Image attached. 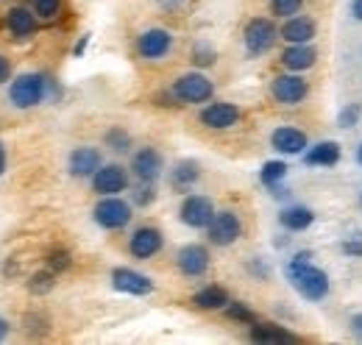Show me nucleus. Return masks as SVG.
<instances>
[{
  "mask_svg": "<svg viewBox=\"0 0 362 345\" xmlns=\"http://www.w3.org/2000/svg\"><path fill=\"white\" fill-rule=\"evenodd\" d=\"M284 273H287V281L293 284V290L304 301H323L329 296V290H332L329 273L320 270L317 264H313V251H298L296 257L287 262Z\"/></svg>",
  "mask_w": 362,
  "mask_h": 345,
  "instance_id": "obj_1",
  "label": "nucleus"
},
{
  "mask_svg": "<svg viewBox=\"0 0 362 345\" xmlns=\"http://www.w3.org/2000/svg\"><path fill=\"white\" fill-rule=\"evenodd\" d=\"M50 95V76L45 73H20L8 86V100L14 109H34Z\"/></svg>",
  "mask_w": 362,
  "mask_h": 345,
  "instance_id": "obj_2",
  "label": "nucleus"
},
{
  "mask_svg": "<svg viewBox=\"0 0 362 345\" xmlns=\"http://www.w3.org/2000/svg\"><path fill=\"white\" fill-rule=\"evenodd\" d=\"M170 95L176 98L179 106H204L215 98V81L201 70H189V73H181L170 84Z\"/></svg>",
  "mask_w": 362,
  "mask_h": 345,
  "instance_id": "obj_3",
  "label": "nucleus"
},
{
  "mask_svg": "<svg viewBox=\"0 0 362 345\" xmlns=\"http://www.w3.org/2000/svg\"><path fill=\"white\" fill-rule=\"evenodd\" d=\"M134 217V204L123 201L120 195H100V201L92 209V220L103 231H120L132 223Z\"/></svg>",
  "mask_w": 362,
  "mask_h": 345,
  "instance_id": "obj_4",
  "label": "nucleus"
},
{
  "mask_svg": "<svg viewBox=\"0 0 362 345\" xmlns=\"http://www.w3.org/2000/svg\"><path fill=\"white\" fill-rule=\"evenodd\" d=\"M279 42V28L271 17H251L243 28V45H245V53L251 59H259L265 53H271L273 45Z\"/></svg>",
  "mask_w": 362,
  "mask_h": 345,
  "instance_id": "obj_5",
  "label": "nucleus"
},
{
  "mask_svg": "<svg viewBox=\"0 0 362 345\" xmlns=\"http://www.w3.org/2000/svg\"><path fill=\"white\" fill-rule=\"evenodd\" d=\"M271 98L279 106H287V109L301 106V103L310 98V81L304 78V73H290V70H284V73L273 76Z\"/></svg>",
  "mask_w": 362,
  "mask_h": 345,
  "instance_id": "obj_6",
  "label": "nucleus"
},
{
  "mask_svg": "<svg viewBox=\"0 0 362 345\" xmlns=\"http://www.w3.org/2000/svg\"><path fill=\"white\" fill-rule=\"evenodd\" d=\"M90 181L92 192H98V195H120V192L132 189V170L123 168L120 162H103Z\"/></svg>",
  "mask_w": 362,
  "mask_h": 345,
  "instance_id": "obj_7",
  "label": "nucleus"
},
{
  "mask_svg": "<svg viewBox=\"0 0 362 345\" xmlns=\"http://www.w3.org/2000/svg\"><path fill=\"white\" fill-rule=\"evenodd\" d=\"M206 237H209V245L228 248L243 237V220L234 209H218L212 223L206 226Z\"/></svg>",
  "mask_w": 362,
  "mask_h": 345,
  "instance_id": "obj_8",
  "label": "nucleus"
},
{
  "mask_svg": "<svg viewBox=\"0 0 362 345\" xmlns=\"http://www.w3.org/2000/svg\"><path fill=\"white\" fill-rule=\"evenodd\" d=\"M240 120H243V109L228 100H209L198 112V123L209 131H228L240 126Z\"/></svg>",
  "mask_w": 362,
  "mask_h": 345,
  "instance_id": "obj_9",
  "label": "nucleus"
},
{
  "mask_svg": "<svg viewBox=\"0 0 362 345\" xmlns=\"http://www.w3.org/2000/svg\"><path fill=\"white\" fill-rule=\"evenodd\" d=\"M215 204H212V198H206V195H184V201H181L179 206V220L187 226V228H195V231H206V226L212 223V217H215Z\"/></svg>",
  "mask_w": 362,
  "mask_h": 345,
  "instance_id": "obj_10",
  "label": "nucleus"
},
{
  "mask_svg": "<svg viewBox=\"0 0 362 345\" xmlns=\"http://www.w3.org/2000/svg\"><path fill=\"white\" fill-rule=\"evenodd\" d=\"M134 50L145 62H159L173 50V34L168 28H148L136 37Z\"/></svg>",
  "mask_w": 362,
  "mask_h": 345,
  "instance_id": "obj_11",
  "label": "nucleus"
},
{
  "mask_svg": "<svg viewBox=\"0 0 362 345\" xmlns=\"http://www.w3.org/2000/svg\"><path fill=\"white\" fill-rule=\"evenodd\" d=\"M129 170L134 175L136 181H148V184H156L165 172V159L162 153L153 148V145H142L139 151L132 153V165Z\"/></svg>",
  "mask_w": 362,
  "mask_h": 345,
  "instance_id": "obj_12",
  "label": "nucleus"
},
{
  "mask_svg": "<svg viewBox=\"0 0 362 345\" xmlns=\"http://www.w3.org/2000/svg\"><path fill=\"white\" fill-rule=\"evenodd\" d=\"M162 248H165V234L156 226H139L129 237V254H132V259H139V262L153 259Z\"/></svg>",
  "mask_w": 362,
  "mask_h": 345,
  "instance_id": "obj_13",
  "label": "nucleus"
},
{
  "mask_svg": "<svg viewBox=\"0 0 362 345\" xmlns=\"http://www.w3.org/2000/svg\"><path fill=\"white\" fill-rule=\"evenodd\" d=\"M209 248L201 245V242H189V245H181L179 254H176V267H179L181 276L187 279H201L206 270H209Z\"/></svg>",
  "mask_w": 362,
  "mask_h": 345,
  "instance_id": "obj_14",
  "label": "nucleus"
},
{
  "mask_svg": "<svg viewBox=\"0 0 362 345\" xmlns=\"http://www.w3.org/2000/svg\"><path fill=\"white\" fill-rule=\"evenodd\" d=\"M112 287L117 293L142 298V296H151L153 293V279L145 276V273H139V270H132V267H115L112 270Z\"/></svg>",
  "mask_w": 362,
  "mask_h": 345,
  "instance_id": "obj_15",
  "label": "nucleus"
},
{
  "mask_svg": "<svg viewBox=\"0 0 362 345\" xmlns=\"http://www.w3.org/2000/svg\"><path fill=\"white\" fill-rule=\"evenodd\" d=\"M271 148L281 156H304L310 148V136L296 126H279L271 134Z\"/></svg>",
  "mask_w": 362,
  "mask_h": 345,
  "instance_id": "obj_16",
  "label": "nucleus"
},
{
  "mask_svg": "<svg viewBox=\"0 0 362 345\" xmlns=\"http://www.w3.org/2000/svg\"><path fill=\"white\" fill-rule=\"evenodd\" d=\"M317 37V25L307 14H293L279 25V40L287 45H307Z\"/></svg>",
  "mask_w": 362,
  "mask_h": 345,
  "instance_id": "obj_17",
  "label": "nucleus"
},
{
  "mask_svg": "<svg viewBox=\"0 0 362 345\" xmlns=\"http://www.w3.org/2000/svg\"><path fill=\"white\" fill-rule=\"evenodd\" d=\"M100 165H103V153L92 145H78L67 156V170L73 178H92Z\"/></svg>",
  "mask_w": 362,
  "mask_h": 345,
  "instance_id": "obj_18",
  "label": "nucleus"
},
{
  "mask_svg": "<svg viewBox=\"0 0 362 345\" xmlns=\"http://www.w3.org/2000/svg\"><path fill=\"white\" fill-rule=\"evenodd\" d=\"M6 28L17 42H25L37 34V11H31L28 6H11L6 11Z\"/></svg>",
  "mask_w": 362,
  "mask_h": 345,
  "instance_id": "obj_19",
  "label": "nucleus"
},
{
  "mask_svg": "<svg viewBox=\"0 0 362 345\" xmlns=\"http://www.w3.org/2000/svg\"><path fill=\"white\" fill-rule=\"evenodd\" d=\"M315 62H317V50L313 47V42L287 45L281 50V56H279V64L284 70H290V73H307V70L315 67Z\"/></svg>",
  "mask_w": 362,
  "mask_h": 345,
  "instance_id": "obj_20",
  "label": "nucleus"
},
{
  "mask_svg": "<svg viewBox=\"0 0 362 345\" xmlns=\"http://www.w3.org/2000/svg\"><path fill=\"white\" fill-rule=\"evenodd\" d=\"M248 340H251V343H262V345L298 343V337H296L290 329H284V326H279V323H259V320H254V323L248 326Z\"/></svg>",
  "mask_w": 362,
  "mask_h": 345,
  "instance_id": "obj_21",
  "label": "nucleus"
},
{
  "mask_svg": "<svg viewBox=\"0 0 362 345\" xmlns=\"http://www.w3.org/2000/svg\"><path fill=\"white\" fill-rule=\"evenodd\" d=\"M340 159H343V148L334 139L315 142V145H310L304 151V165L307 168H334Z\"/></svg>",
  "mask_w": 362,
  "mask_h": 345,
  "instance_id": "obj_22",
  "label": "nucleus"
},
{
  "mask_svg": "<svg viewBox=\"0 0 362 345\" xmlns=\"http://www.w3.org/2000/svg\"><path fill=\"white\" fill-rule=\"evenodd\" d=\"M198 181H201V165L195 159H179L168 170V184L173 192H189Z\"/></svg>",
  "mask_w": 362,
  "mask_h": 345,
  "instance_id": "obj_23",
  "label": "nucleus"
},
{
  "mask_svg": "<svg viewBox=\"0 0 362 345\" xmlns=\"http://www.w3.org/2000/svg\"><path fill=\"white\" fill-rule=\"evenodd\" d=\"M313 223H315V212L304 204H290V206H281V212H279V226L290 234L307 231Z\"/></svg>",
  "mask_w": 362,
  "mask_h": 345,
  "instance_id": "obj_24",
  "label": "nucleus"
},
{
  "mask_svg": "<svg viewBox=\"0 0 362 345\" xmlns=\"http://www.w3.org/2000/svg\"><path fill=\"white\" fill-rule=\"evenodd\" d=\"M228 301H231L228 293L218 284H206L192 296V306L201 312H221V309H226Z\"/></svg>",
  "mask_w": 362,
  "mask_h": 345,
  "instance_id": "obj_25",
  "label": "nucleus"
},
{
  "mask_svg": "<svg viewBox=\"0 0 362 345\" xmlns=\"http://www.w3.org/2000/svg\"><path fill=\"white\" fill-rule=\"evenodd\" d=\"M103 148L117 153V156H126V153H132V134L126 129H120V126H112L103 134Z\"/></svg>",
  "mask_w": 362,
  "mask_h": 345,
  "instance_id": "obj_26",
  "label": "nucleus"
},
{
  "mask_svg": "<svg viewBox=\"0 0 362 345\" xmlns=\"http://www.w3.org/2000/svg\"><path fill=\"white\" fill-rule=\"evenodd\" d=\"M56 276L59 273H53L50 267L45 270H37V273H31V279L25 281V290L31 293V296H47V293H53V287H56Z\"/></svg>",
  "mask_w": 362,
  "mask_h": 345,
  "instance_id": "obj_27",
  "label": "nucleus"
},
{
  "mask_svg": "<svg viewBox=\"0 0 362 345\" xmlns=\"http://www.w3.org/2000/svg\"><path fill=\"white\" fill-rule=\"evenodd\" d=\"M215 62H218V50L209 42L198 40V42L189 47V64H192L195 70H206V67H212Z\"/></svg>",
  "mask_w": 362,
  "mask_h": 345,
  "instance_id": "obj_28",
  "label": "nucleus"
},
{
  "mask_svg": "<svg viewBox=\"0 0 362 345\" xmlns=\"http://www.w3.org/2000/svg\"><path fill=\"white\" fill-rule=\"evenodd\" d=\"M284 178H287V165H284L281 159H271V162H265V165H262V170H259V181H262V187L281 184Z\"/></svg>",
  "mask_w": 362,
  "mask_h": 345,
  "instance_id": "obj_29",
  "label": "nucleus"
},
{
  "mask_svg": "<svg viewBox=\"0 0 362 345\" xmlns=\"http://www.w3.org/2000/svg\"><path fill=\"white\" fill-rule=\"evenodd\" d=\"M156 201V184L148 181H136V187H132V204L139 209H148Z\"/></svg>",
  "mask_w": 362,
  "mask_h": 345,
  "instance_id": "obj_30",
  "label": "nucleus"
},
{
  "mask_svg": "<svg viewBox=\"0 0 362 345\" xmlns=\"http://www.w3.org/2000/svg\"><path fill=\"white\" fill-rule=\"evenodd\" d=\"M223 312H226L231 320L243 323V326H251V323L257 320V312H254V309H251L248 303H243V301H228Z\"/></svg>",
  "mask_w": 362,
  "mask_h": 345,
  "instance_id": "obj_31",
  "label": "nucleus"
},
{
  "mask_svg": "<svg viewBox=\"0 0 362 345\" xmlns=\"http://www.w3.org/2000/svg\"><path fill=\"white\" fill-rule=\"evenodd\" d=\"M268 6H271L273 17L287 20V17H293V14H301L304 0H268Z\"/></svg>",
  "mask_w": 362,
  "mask_h": 345,
  "instance_id": "obj_32",
  "label": "nucleus"
},
{
  "mask_svg": "<svg viewBox=\"0 0 362 345\" xmlns=\"http://www.w3.org/2000/svg\"><path fill=\"white\" fill-rule=\"evenodd\" d=\"M45 267H50L53 273H64V270H70V267H73L70 251H67V248H53V251H47Z\"/></svg>",
  "mask_w": 362,
  "mask_h": 345,
  "instance_id": "obj_33",
  "label": "nucleus"
},
{
  "mask_svg": "<svg viewBox=\"0 0 362 345\" xmlns=\"http://www.w3.org/2000/svg\"><path fill=\"white\" fill-rule=\"evenodd\" d=\"M360 117H362L360 106H357V103H349V106L340 109V115H337V126H340V129H354V126L360 123Z\"/></svg>",
  "mask_w": 362,
  "mask_h": 345,
  "instance_id": "obj_34",
  "label": "nucleus"
},
{
  "mask_svg": "<svg viewBox=\"0 0 362 345\" xmlns=\"http://www.w3.org/2000/svg\"><path fill=\"white\" fill-rule=\"evenodd\" d=\"M34 11L40 20H56L62 11V0H34Z\"/></svg>",
  "mask_w": 362,
  "mask_h": 345,
  "instance_id": "obj_35",
  "label": "nucleus"
},
{
  "mask_svg": "<svg viewBox=\"0 0 362 345\" xmlns=\"http://www.w3.org/2000/svg\"><path fill=\"white\" fill-rule=\"evenodd\" d=\"M340 251L349 259H362V234H351L340 242Z\"/></svg>",
  "mask_w": 362,
  "mask_h": 345,
  "instance_id": "obj_36",
  "label": "nucleus"
},
{
  "mask_svg": "<svg viewBox=\"0 0 362 345\" xmlns=\"http://www.w3.org/2000/svg\"><path fill=\"white\" fill-rule=\"evenodd\" d=\"M248 273L254 276V279H259V281H268L271 279V267H268V262L262 257H254V259H248Z\"/></svg>",
  "mask_w": 362,
  "mask_h": 345,
  "instance_id": "obj_37",
  "label": "nucleus"
},
{
  "mask_svg": "<svg viewBox=\"0 0 362 345\" xmlns=\"http://www.w3.org/2000/svg\"><path fill=\"white\" fill-rule=\"evenodd\" d=\"M25 332H28V334H45V332H47V317H45V315H37V312L25 315Z\"/></svg>",
  "mask_w": 362,
  "mask_h": 345,
  "instance_id": "obj_38",
  "label": "nucleus"
},
{
  "mask_svg": "<svg viewBox=\"0 0 362 345\" xmlns=\"http://www.w3.org/2000/svg\"><path fill=\"white\" fill-rule=\"evenodd\" d=\"M349 332H351L357 340H362V312H354V315L349 317Z\"/></svg>",
  "mask_w": 362,
  "mask_h": 345,
  "instance_id": "obj_39",
  "label": "nucleus"
},
{
  "mask_svg": "<svg viewBox=\"0 0 362 345\" xmlns=\"http://www.w3.org/2000/svg\"><path fill=\"white\" fill-rule=\"evenodd\" d=\"M8 78H11V62L0 53V84H6Z\"/></svg>",
  "mask_w": 362,
  "mask_h": 345,
  "instance_id": "obj_40",
  "label": "nucleus"
},
{
  "mask_svg": "<svg viewBox=\"0 0 362 345\" xmlns=\"http://www.w3.org/2000/svg\"><path fill=\"white\" fill-rule=\"evenodd\" d=\"M268 189H271L273 198H279V201H287V198H290V189L284 187V181H281V184H273V187H268Z\"/></svg>",
  "mask_w": 362,
  "mask_h": 345,
  "instance_id": "obj_41",
  "label": "nucleus"
},
{
  "mask_svg": "<svg viewBox=\"0 0 362 345\" xmlns=\"http://www.w3.org/2000/svg\"><path fill=\"white\" fill-rule=\"evenodd\" d=\"M349 14H351V20L362 23V0H351V6H349Z\"/></svg>",
  "mask_w": 362,
  "mask_h": 345,
  "instance_id": "obj_42",
  "label": "nucleus"
},
{
  "mask_svg": "<svg viewBox=\"0 0 362 345\" xmlns=\"http://www.w3.org/2000/svg\"><path fill=\"white\" fill-rule=\"evenodd\" d=\"M87 45H90V34H84L78 42L73 45V56H84V50H87Z\"/></svg>",
  "mask_w": 362,
  "mask_h": 345,
  "instance_id": "obj_43",
  "label": "nucleus"
},
{
  "mask_svg": "<svg viewBox=\"0 0 362 345\" xmlns=\"http://www.w3.org/2000/svg\"><path fill=\"white\" fill-rule=\"evenodd\" d=\"M156 3H159L165 11H179L181 6H184V0H156Z\"/></svg>",
  "mask_w": 362,
  "mask_h": 345,
  "instance_id": "obj_44",
  "label": "nucleus"
},
{
  "mask_svg": "<svg viewBox=\"0 0 362 345\" xmlns=\"http://www.w3.org/2000/svg\"><path fill=\"white\" fill-rule=\"evenodd\" d=\"M273 245H276V248H287V245H290V231H284V234H279V237L273 240Z\"/></svg>",
  "mask_w": 362,
  "mask_h": 345,
  "instance_id": "obj_45",
  "label": "nucleus"
},
{
  "mask_svg": "<svg viewBox=\"0 0 362 345\" xmlns=\"http://www.w3.org/2000/svg\"><path fill=\"white\" fill-rule=\"evenodd\" d=\"M8 337V320L6 317H0V343Z\"/></svg>",
  "mask_w": 362,
  "mask_h": 345,
  "instance_id": "obj_46",
  "label": "nucleus"
},
{
  "mask_svg": "<svg viewBox=\"0 0 362 345\" xmlns=\"http://www.w3.org/2000/svg\"><path fill=\"white\" fill-rule=\"evenodd\" d=\"M6 172V145H3V139H0V175Z\"/></svg>",
  "mask_w": 362,
  "mask_h": 345,
  "instance_id": "obj_47",
  "label": "nucleus"
},
{
  "mask_svg": "<svg viewBox=\"0 0 362 345\" xmlns=\"http://www.w3.org/2000/svg\"><path fill=\"white\" fill-rule=\"evenodd\" d=\"M357 162L362 165V142H360V148H357Z\"/></svg>",
  "mask_w": 362,
  "mask_h": 345,
  "instance_id": "obj_48",
  "label": "nucleus"
},
{
  "mask_svg": "<svg viewBox=\"0 0 362 345\" xmlns=\"http://www.w3.org/2000/svg\"><path fill=\"white\" fill-rule=\"evenodd\" d=\"M360 206H362V192H360Z\"/></svg>",
  "mask_w": 362,
  "mask_h": 345,
  "instance_id": "obj_49",
  "label": "nucleus"
}]
</instances>
